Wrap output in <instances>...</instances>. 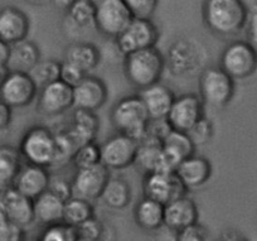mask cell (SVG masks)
<instances>
[{"instance_id": "obj_18", "label": "cell", "mask_w": 257, "mask_h": 241, "mask_svg": "<svg viewBox=\"0 0 257 241\" xmlns=\"http://www.w3.org/2000/svg\"><path fill=\"white\" fill-rule=\"evenodd\" d=\"M175 175L187 191H198L211 181L213 167L208 158L198 154L183 160L175 170Z\"/></svg>"}, {"instance_id": "obj_49", "label": "cell", "mask_w": 257, "mask_h": 241, "mask_svg": "<svg viewBox=\"0 0 257 241\" xmlns=\"http://www.w3.org/2000/svg\"><path fill=\"white\" fill-rule=\"evenodd\" d=\"M8 220L6 215V210H4V205L3 201H2V197H0V222H3V221Z\"/></svg>"}, {"instance_id": "obj_16", "label": "cell", "mask_w": 257, "mask_h": 241, "mask_svg": "<svg viewBox=\"0 0 257 241\" xmlns=\"http://www.w3.org/2000/svg\"><path fill=\"white\" fill-rule=\"evenodd\" d=\"M108 99V90L105 81L100 77L88 74L73 88V108L76 110L96 113Z\"/></svg>"}, {"instance_id": "obj_38", "label": "cell", "mask_w": 257, "mask_h": 241, "mask_svg": "<svg viewBox=\"0 0 257 241\" xmlns=\"http://www.w3.org/2000/svg\"><path fill=\"white\" fill-rule=\"evenodd\" d=\"M128 9L132 12L133 19L152 21L158 8L157 0H126Z\"/></svg>"}, {"instance_id": "obj_8", "label": "cell", "mask_w": 257, "mask_h": 241, "mask_svg": "<svg viewBox=\"0 0 257 241\" xmlns=\"http://www.w3.org/2000/svg\"><path fill=\"white\" fill-rule=\"evenodd\" d=\"M95 8V28L108 38H117L133 21L126 0H98Z\"/></svg>"}, {"instance_id": "obj_14", "label": "cell", "mask_w": 257, "mask_h": 241, "mask_svg": "<svg viewBox=\"0 0 257 241\" xmlns=\"http://www.w3.org/2000/svg\"><path fill=\"white\" fill-rule=\"evenodd\" d=\"M110 178V171L102 165L76 171L71 181L73 197L82 198L90 202L98 200Z\"/></svg>"}, {"instance_id": "obj_13", "label": "cell", "mask_w": 257, "mask_h": 241, "mask_svg": "<svg viewBox=\"0 0 257 241\" xmlns=\"http://www.w3.org/2000/svg\"><path fill=\"white\" fill-rule=\"evenodd\" d=\"M204 109L206 106L198 94H183L175 98L167 121L173 130L188 133L206 116Z\"/></svg>"}, {"instance_id": "obj_47", "label": "cell", "mask_w": 257, "mask_h": 241, "mask_svg": "<svg viewBox=\"0 0 257 241\" xmlns=\"http://www.w3.org/2000/svg\"><path fill=\"white\" fill-rule=\"evenodd\" d=\"M155 241H178V232L172 228L163 226L162 228L154 232Z\"/></svg>"}, {"instance_id": "obj_31", "label": "cell", "mask_w": 257, "mask_h": 241, "mask_svg": "<svg viewBox=\"0 0 257 241\" xmlns=\"http://www.w3.org/2000/svg\"><path fill=\"white\" fill-rule=\"evenodd\" d=\"M100 200L111 210H123L132 202V187L125 178L111 177Z\"/></svg>"}, {"instance_id": "obj_9", "label": "cell", "mask_w": 257, "mask_h": 241, "mask_svg": "<svg viewBox=\"0 0 257 241\" xmlns=\"http://www.w3.org/2000/svg\"><path fill=\"white\" fill-rule=\"evenodd\" d=\"M39 89L29 73L8 72L0 84V103L11 110L23 109L37 100Z\"/></svg>"}, {"instance_id": "obj_34", "label": "cell", "mask_w": 257, "mask_h": 241, "mask_svg": "<svg viewBox=\"0 0 257 241\" xmlns=\"http://www.w3.org/2000/svg\"><path fill=\"white\" fill-rule=\"evenodd\" d=\"M61 73V62L56 61L53 58L41 59L37 63V66L29 72L31 77L38 86V89H43L44 86L51 85L59 79Z\"/></svg>"}, {"instance_id": "obj_6", "label": "cell", "mask_w": 257, "mask_h": 241, "mask_svg": "<svg viewBox=\"0 0 257 241\" xmlns=\"http://www.w3.org/2000/svg\"><path fill=\"white\" fill-rule=\"evenodd\" d=\"M199 98L204 106L222 110L233 99L236 93V83L218 67H206L199 74Z\"/></svg>"}, {"instance_id": "obj_23", "label": "cell", "mask_w": 257, "mask_h": 241, "mask_svg": "<svg viewBox=\"0 0 257 241\" xmlns=\"http://www.w3.org/2000/svg\"><path fill=\"white\" fill-rule=\"evenodd\" d=\"M7 218L22 227L27 228L34 222L33 201L21 195L13 187L0 191Z\"/></svg>"}, {"instance_id": "obj_10", "label": "cell", "mask_w": 257, "mask_h": 241, "mask_svg": "<svg viewBox=\"0 0 257 241\" xmlns=\"http://www.w3.org/2000/svg\"><path fill=\"white\" fill-rule=\"evenodd\" d=\"M159 39L160 32L154 22L133 19L115 42L118 52L125 57L135 52L155 48Z\"/></svg>"}, {"instance_id": "obj_39", "label": "cell", "mask_w": 257, "mask_h": 241, "mask_svg": "<svg viewBox=\"0 0 257 241\" xmlns=\"http://www.w3.org/2000/svg\"><path fill=\"white\" fill-rule=\"evenodd\" d=\"M103 230H105V226L100 220L96 218V216L76 227L78 241H100Z\"/></svg>"}, {"instance_id": "obj_40", "label": "cell", "mask_w": 257, "mask_h": 241, "mask_svg": "<svg viewBox=\"0 0 257 241\" xmlns=\"http://www.w3.org/2000/svg\"><path fill=\"white\" fill-rule=\"evenodd\" d=\"M86 74L85 72L81 71L78 67L73 66V64L68 63V62L63 61L61 62V73H59V81H62L63 84L68 85L70 88H76L78 84L85 78Z\"/></svg>"}, {"instance_id": "obj_42", "label": "cell", "mask_w": 257, "mask_h": 241, "mask_svg": "<svg viewBox=\"0 0 257 241\" xmlns=\"http://www.w3.org/2000/svg\"><path fill=\"white\" fill-rule=\"evenodd\" d=\"M208 230L201 223L178 232V241H208Z\"/></svg>"}, {"instance_id": "obj_32", "label": "cell", "mask_w": 257, "mask_h": 241, "mask_svg": "<svg viewBox=\"0 0 257 241\" xmlns=\"http://www.w3.org/2000/svg\"><path fill=\"white\" fill-rule=\"evenodd\" d=\"M95 2L75 0L67 3L66 17L77 29H87L95 27Z\"/></svg>"}, {"instance_id": "obj_36", "label": "cell", "mask_w": 257, "mask_h": 241, "mask_svg": "<svg viewBox=\"0 0 257 241\" xmlns=\"http://www.w3.org/2000/svg\"><path fill=\"white\" fill-rule=\"evenodd\" d=\"M37 241H78V236L75 227L61 222L44 227Z\"/></svg>"}, {"instance_id": "obj_5", "label": "cell", "mask_w": 257, "mask_h": 241, "mask_svg": "<svg viewBox=\"0 0 257 241\" xmlns=\"http://www.w3.org/2000/svg\"><path fill=\"white\" fill-rule=\"evenodd\" d=\"M150 118L138 95L120 99L111 111V123L118 134L140 141L145 135Z\"/></svg>"}, {"instance_id": "obj_28", "label": "cell", "mask_w": 257, "mask_h": 241, "mask_svg": "<svg viewBox=\"0 0 257 241\" xmlns=\"http://www.w3.org/2000/svg\"><path fill=\"white\" fill-rule=\"evenodd\" d=\"M64 61L78 67L86 74L96 68L101 62V52L95 44L87 42L72 43L66 48Z\"/></svg>"}, {"instance_id": "obj_48", "label": "cell", "mask_w": 257, "mask_h": 241, "mask_svg": "<svg viewBox=\"0 0 257 241\" xmlns=\"http://www.w3.org/2000/svg\"><path fill=\"white\" fill-rule=\"evenodd\" d=\"M217 241H249L248 238L244 237L241 233L236 232V231H227V232L222 233Z\"/></svg>"}, {"instance_id": "obj_30", "label": "cell", "mask_w": 257, "mask_h": 241, "mask_svg": "<svg viewBox=\"0 0 257 241\" xmlns=\"http://www.w3.org/2000/svg\"><path fill=\"white\" fill-rule=\"evenodd\" d=\"M23 158L18 148L0 145V191L11 188L23 167Z\"/></svg>"}, {"instance_id": "obj_2", "label": "cell", "mask_w": 257, "mask_h": 241, "mask_svg": "<svg viewBox=\"0 0 257 241\" xmlns=\"http://www.w3.org/2000/svg\"><path fill=\"white\" fill-rule=\"evenodd\" d=\"M165 68V56L157 47L123 57V73L126 79L140 91L159 84Z\"/></svg>"}, {"instance_id": "obj_24", "label": "cell", "mask_w": 257, "mask_h": 241, "mask_svg": "<svg viewBox=\"0 0 257 241\" xmlns=\"http://www.w3.org/2000/svg\"><path fill=\"white\" fill-rule=\"evenodd\" d=\"M100 129V120L95 113L76 110L72 116V123L64 133L73 141L77 149L85 144L95 141L96 135Z\"/></svg>"}, {"instance_id": "obj_20", "label": "cell", "mask_w": 257, "mask_h": 241, "mask_svg": "<svg viewBox=\"0 0 257 241\" xmlns=\"http://www.w3.org/2000/svg\"><path fill=\"white\" fill-rule=\"evenodd\" d=\"M199 223L198 206L188 195L164 206V226L180 232Z\"/></svg>"}, {"instance_id": "obj_3", "label": "cell", "mask_w": 257, "mask_h": 241, "mask_svg": "<svg viewBox=\"0 0 257 241\" xmlns=\"http://www.w3.org/2000/svg\"><path fill=\"white\" fill-rule=\"evenodd\" d=\"M19 151L26 163L49 170L58 166V143L53 130L44 125H34L22 136Z\"/></svg>"}, {"instance_id": "obj_1", "label": "cell", "mask_w": 257, "mask_h": 241, "mask_svg": "<svg viewBox=\"0 0 257 241\" xmlns=\"http://www.w3.org/2000/svg\"><path fill=\"white\" fill-rule=\"evenodd\" d=\"M207 28L222 37H232L246 28L248 9L241 0H207L202 6Z\"/></svg>"}, {"instance_id": "obj_37", "label": "cell", "mask_w": 257, "mask_h": 241, "mask_svg": "<svg viewBox=\"0 0 257 241\" xmlns=\"http://www.w3.org/2000/svg\"><path fill=\"white\" fill-rule=\"evenodd\" d=\"M188 135H189L190 140L193 141V144L197 146H202L208 144L212 140L214 134V126L209 119H207L204 116L199 123H197L196 125L193 126L189 131H188Z\"/></svg>"}, {"instance_id": "obj_19", "label": "cell", "mask_w": 257, "mask_h": 241, "mask_svg": "<svg viewBox=\"0 0 257 241\" xmlns=\"http://www.w3.org/2000/svg\"><path fill=\"white\" fill-rule=\"evenodd\" d=\"M51 181L52 176L49 170L26 163L17 176L12 187L18 191L21 195L34 201L48 191Z\"/></svg>"}, {"instance_id": "obj_44", "label": "cell", "mask_w": 257, "mask_h": 241, "mask_svg": "<svg viewBox=\"0 0 257 241\" xmlns=\"http://www.w3.org/2000/svg\"><path fill=\"white\" fill-rule=\"evenodd\" d=\"M247 42L257 51V6L248 11V18L246 24Z\"/></svg>"}, {"instance_id": "obj_41", "label": "cell", "mask_w": 257, "mask_h": 241, "mask_svg": "<svg viewBox=\"0 0 257 241\" xmlns=\"http://www.w3.org/2000/svg\"><path fill=\"white\" fill-rule=\"evenodd\" d=\"M27 231L22 226L6 220L0 222V241H26Z\"/></svg>"}, {"instance_id": "obj_45", "label": "cell", "mask_w": 257, "mask_h": 241, "mask_svg": "<svg viewBox=\"0 0 257 241\" xmlns=\"http://www.w3.org/2000/svg\"><path fill=\"white\" fill-rule=\"evenodd\" d=\"M12 124V110L0 103V135H4L9 130Z\"/></svg>"}, {"instance_id": "obj_25", "label": "cell", "mask_w": 257, "mask_h": 241, "mask_svg": "<svg viewBox=\"0 0 257 241\" xmlns=\"http://www.w3.org/2000/svg\"><path fill=\"white\" fill-rule=\"evenodd\" d=\"M64 201L58 196L47 191L33 201L34 222L48 227L63 222Z\"/></svg>"}, {"instance_id": "obj_35", "label": "cell", "mask_w": 257, "mask_h": 241, "mask_svg": "<svg viewBox=\"0 0 257 241\" xmlns=\"http://www.w3.org/2000/svg\"><path fill=\"white\" fill-rule=\"evenodd\" d=\"M71 162L73 163L77 171L86 170V168L95 167V166L101 165V155H100V145L96 144V141L85 144L80 146L73 154Z\"/></svg>"}, {"instance_id": "obj_46", "label": "cell", "mask_w": 257, "mask_h": 241, "mask_svg": "<svg viewBox=\"0 0 257 241\" xmlns=\"http://www.w3.org/2000/svg\"><path fill=\"white\" fill-rule=\"evenodd\" d=\"M9 54H11V46L0 41V73H8Z\"/></svg>"}, {"instance_id": "obj_43", "label": "cell", "mask_w": 257, "mask_h": 241, "mask_svg": "<svg viewBox=\"0 0 257 241\" xmlns=\"http://www.w3.org/2000/svg\"><path fill=\"white\" fill-rule=\"evenodd\" d=\"M48 191H51L52 193L58 196V197L61 198V200H63L64 202H67L70 198L73 197L71 181L68 182V181L64 180V178H52Z\"/></svg>"}, {"instance_id": "obj_15", "label": "cell", "mask_w": 257, "mask_h": 241, "mask_svg": "<svg viewBox=\"0 0 257 241\" xmlns=\"http://www.w3.org/2000/svg\"><path fill=\"white\" fill-rule=\"evenodd\" d=\"M73 108V89L56 81L41 89L37 96V110L41 115L57 116Z\"/></svg>"}, {"instance_id": "obj_17", "label": "cell", "mask_w": 257, "mask_h": 241, "mask_svg": "<svg viewBox=\"0 0 257 241\" xmlns=\"http://www.w3.org/2000/svg\"><path fill=\"white\" fill-rule=\"evenodd\" d=\"M31 19L26 12L14 6L0 9V41L8 46L19 43L28 38Z\"/></svg>"}, {"instance_id": "obj_7", "label": "cell", "mask_w": 257, "mask_h": 241, "mask_svg": "<svg viewBox=\"0 0 257 241\" xmlns=\"http://www.w3.org/2000/svg\"><path fill=\"white\" fill-rule=\"evenodd\" d=\"M219 68L234 83L248 78L257 71V51L247 41L231 42L222 52Z\"/></svg>"}, {"instance_id": "obj_4", "label": "cell", "mask_w": 257, "mask_h": 241, "mask_svg": "<svg viewBox=\"0 0 257 241\" xmlns=\"http://www.w3.org/2000/svg\"><path fill=\"white\" fill-rule=\"evenodd\" d=\"M208 51L206 46L193 37L178 38L168 48L165 63L172 74L177 77H190L201 74L206 68Z\"/></svg>"}, {"instance_id": "obj_26", "label": "cell", "mask_w": 257, "mask_h": 241, "mask_svg": "<svg viewBox=\"0 0 257 241\" xmlns=\"http://www.w3.org/2000/svg\"><path fill=\"white\" fill-rule=\"evenodd\" d=\"M162 145L168 163L174 172L183 160L196 154V145L190 140L189 135L182 131H170L163 140Z\"/></svg>"}, {"instance_id": "obj_27", "label": "cell", "mask_w": 257, "mask_h": 241, "mask_svg": "<svg viewBox=\"0 0 257 241\" xmlns=\"http://www.w3.org/2000/svg\"><path fill=\"white\" fill-rule=\"evenodd\" d=\"M41 61V51L34 42L22 41L11 46L8 72L29 73Z\"/></svg>"}, {"instance_id": "obj_12", "label": "cell", "mask_w": 257, "mask_h": 241, "mask_svg": "<svg viewBox=\"0 0 257 241\" xmlns=\"http://www.w3.org/2000/svg\"><path fill=\"white\" fill-rule=\"evenodd\" d=\"M187 192L175 172L149 173L145 175L143 180L144 197L159 202L163 206L183 197Z\"/></svg>"}, {"instance_id": "obj_33", "label": "cell", "mask_w": 257, "mask_h": 241, "mask_svg": "<svg viewBox=\"0 0 257 241\" xmlns=\"http://www.w3.org/2000/svg\"><path fill=\"white\" fill-rule=\"evenodd\" d=\"M92 217H95V208L90 201L72 197L64 203L63 223L66 225L76 228Z\"/></svg>"}, {"instance_id": "obj_50", "label": "cell", "mask_w": 257, "mask_h": 241, "mask_svg": "<svg viewBox=\"0 0 257 241\" xmlns=\"http://www.w3.org/2000/svg\"><path fill=\"white\" fill-rule=\"evenodd\" d=\"M6 76H7V73H0V84H2V81H3V78Z\"/></svg>"}, {"instance_id": "obj_22", "label": "cell", "mask_w": 257, "mask_h": 241, "mask_svg": "<svg viewBox=\"0 0 257 241\" xmlns=\"http://www.w3.org/2000/svg\"><path fill=\"white\" fill-rule=\"evenodd\" d=\"M135 165L145 175L155 172H174L168 163L162 143L148 136H144L139 141Z\"/></svg>"}, {"instance_id": "obj_11", "label": "cell", "mask_w": 257, "mask_h": 241, "mask_svg": "<svg viewBox=\"0 0 257 241\" xmlns=\"http://www.w3.org/2000/svg\"><path fill=\"white\" fill-rule=\"evenodd\" d=\"M139 141L116 133L100 145L101 165L108 171H122L135 165Z\"/></svg>"}, {"instance_id": "obj_29", "label": "cell", "mask_w": 257, "mask_h": 241, "mask_svg": "<svg viewBox=\"0 0 257 241\" xmlns=\"http://www.w3.org/2000/svg\"><path fill=\"white\" fill-rule=\"evenodd\" d=\"M134 220L142 230L157 232L164 226V206L144 197L135 206Z\"/></svg>"}, {"instance_id": "obj_21", "label": "cell", "mask_w": 257, "mask_h": 241, "mask_svg": "<svg viewBox=\"0 0 257 241\" xmlns=\"http://www.w3.org/2000/svg\"><path fill=\"white\" fill-rule=\"evenodd\" d=\"M144 104L150 120H163L168 118L175 98L173 90L164 84L159 83L144 89L138 95Z\"/></svg>"}]
</instances>
